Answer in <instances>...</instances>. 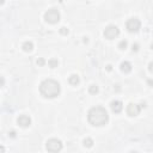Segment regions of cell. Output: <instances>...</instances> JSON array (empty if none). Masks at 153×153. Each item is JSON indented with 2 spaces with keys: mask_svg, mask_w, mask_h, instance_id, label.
Returning a JSON list of instances; mask_svg holds the SVG:
<instances>
[{
  "mask_svg": "<svg viewBox=\"0 0 153 153\" xmlns=\"http://www.w3.org/2000/svg\"><path fill=\"white\" fill-rule=\"evenodd\" d=\"M4 3H5V0H0V5H4Z\"/></svg>",
  "mask_w": 153,
  "mask_h": 153,
  "instance_id": "24",
  "label": "cell"
},
{
  "mask_svg": "<svg viewBox=\"0 0 153 153\" xmlns=\"http://www.w3.org/2000/svg\"><path fill=\"white\" fill-rule=\"evenodd\" d=\"M87 120L92 126H105L109 121L108 111L103 107H93L87 112Z\"/></svg>",
  "mask_w": 153,
  "mask_h": 153,
  "instance_id": "1",
  "label": "cell"
},
{
  "mask_svg": "<svg viewBox=\"0 0 153 153\" xmlns=\"http://www.w3.org/2000/svg\"><path fill=\"white\" fill-rule=\"evenodd\" d=\"M4 85H5V79H4V77L0 75V87L4 86Z\"/></svg>",
  "mask_w": 153,
  "mask_h": 153,
  "instance_id": "20",
  "label": "cell"
},
{
  "mask_svg": "<svg viewBox=\"0 0 153 153\" xmlns=\"http://www.w3.org/2000/svg\"><path fill=\"white\" fill-rule=\"evenodd\" d=\"M84 146L85 147H92L93 146V140L91 139V138H86L85 140H84Z\"/></svg>",
  "mask_w": 153,
  "mask_h": 153,
  "instance_id": "15",
  "label": "cell"
},
{
  "mask_svg": "<svg viewBox=\"0 0 153 153\" xmlns=\"http://www.w3.org/2000/svg\"><path fill=\"white\" fill-rule=\"evenodd\" d=\"M60 17H61L60 12H59V10H56V9H50V10H48L44 13V20L47 23H49V24H56V23H59Z\"/></svg>",
  "mask_w": 153,
  "mask_h": 153,
  "instance_id": "3",
  "label": "cell"
},
{
  "mask_svg": "<svg viewBox=\"0 0 153 153\" xmlns=\"http://www.w3.org/2000/svg\"><path fill=\"white\" fill-rule=\"evenodd\" d=\"M68 83L73 86H77L79 83H80V78L77 75V74H72L69 78H68Z\"/></svg>",
  "mask_w": 153,
  "mask_h": 153,
  "instance_id": "12",
  "label": "cell"
},
{
  "mask_svg": "<svg viewBox=\"0 0 153 153\" xmlns=\"http://www.w3.org/2000/svg\"><path fill=\"white\" fill-rule=\"evenodd\" d=\"M104 37L108 39H114L120 35V29L116 25H108L104 30Z\"/></svg>",
  "mask_w": 153,
  "mask_h": 153,
  "instance_id": "6",
  "label": "cell"
},
{
  "mask_svg": "<svg viewBox=\"0 0 153 153\" xmlns=\"http://www.w3.org/2000/svg\"><path fill=\"white\" fill-rule=\"evenodd\" d=\"M141 109H142L141 104L139 105V104H134V103H131V104H128V107H127V114L129 115L131 117L138 116V115H139V112L141 111Z\"/></svg>",
  "mask_w": 153,
  "mask_h": 153,
  "instance_id": "7",
  "label": "cell"
},
{
  "mask_svg": "<svg viewBox=\"0 0 153 153\" xmlns=\"http://www.w3.org/2000/svg\"><path fill=\"white\" fill-rule=\"evenodd\" d=\"M60 34H61V35H68V29L65 28V27L60 28Z\"/></svg>",
  "mask_w": 153,
  "mask_h": 153,
  "instance_id": "18",
  "label": "cell"
},
{
  "mask_svg": "<svg viewBox=\"0 0 153 153\" xmlns=\"http://www.w3.org/2000/svg\"><path fill=\"white\" fill-rule=\"evenodd\" d=\"M17 123L20 127H23V128H27V127H29L31 124V118L29 116H27V115H20L17 118Z\"/></svg>",
  "mask_w": 153,
  "mask_h": 153,
  "instance_id": "8",
  "label": "cell"
},
{
  "mask_svg": "<svg viewBox=\"0 0 153 153\" xmlns=\"http://www.w3.org/2000/svg\"><path fill=\"white\" fill-rule=\"evenodd\" d=\"M36 63H37L38 66H41V67H42V66H44V65H46V60H44L43 58H39V59H37Z\"/></svg>",
  "mask_w": 153,
  "mask_h": 153,
  "instance_id": "17",
  "label": "cell"
},
{
  "mask_svg": "<svg viewBox=\"0 0 153 153\" xmlns=\"http://www.w3.org/2000/svg\"><path fill=\"white\" fill-rule=\"evenodd\" d=\"M120 68H121V72H123V73H129V72H132V63L128 61H123L120 65Z\"/></svg>",
  "mask_w": 153,
  "mask_h": 153,
  "instance_id": "10",
  "label": "cell"
},
{
  "mask_svg": "<svg viewBox=\"0 0 153 153\" xmlns=\"http://www.w3.org/2000/svg\"><path fill=\"white\" fill-rule=\"evenodd\" d=\"M4 151H5V148L3 146H0V152H4Z\"/></svg>",
  "mask_w": 153,
  "mask_h": 153,
  "instance_id": "23",
  "label": "cell"
},
{
  "mask_svg": "<svg viewBox=\"0 0 153 153\" xmlns=\"http://www.w3.org/2000/svg\"><path fill=\"white\" fill-rule=\"evenodd\" d=\"M126 28L129 33H138L141 28V23L138 18H131L126 23Z\"/></svg>",
  "mask_w": 153,
  "mask_h": 153,
  "instance_id": "5",
  "label": "cell"
},
{
  "mask_svg": "<svg viewBox=\"0 0 153 153\" xmlns=\"http://www.w3.org/2000/svg\"><path fill=\"white\" fill-rule=\"evenodd\" d=\"M46 147H47V151H49V152H59L62 150V142L59 139L53 138L47 141Z\"/></svg>",
  "mask_w": 153,
  "mask_h": 153,
  "instance_id": "4",
  "label": "cell"
},
{
  "mask_svg": "<svg viewBox=\"0 0 153 153\" xmlns=\"http://www.w3.org/2000/svg\"><path fill=\"white\" fill-rule=\"evenodd\" d=\"M132 50H133V52H138V50H139V44H138V43L133 44V47H132Z\"/></svg>",
  "mask_w": 153,
  "mask_h": 153,
  "instance_id": "19",
  "label": "cell"
},
{
  "mask_svg": "<svg viewBox=\"0 0 153 153\" xmlns=\"http://www.w3.org/2000/svg\"><path fill=\"white\" fill-rule=\"evenodd\" d=\"M58 65H59V61L56 59H49V60H48V66H49L50 68L58 67Z\"/></svg>",
  "mask_w": 153,
  "mask_h": 153,
  "instance_id": "13",
  "label": "cell"
},
{
  "mask_svg": "<svg viewBox=\"0 0 153 153\" xmlns=\"http://www.w3.org/2000/svg\"><path fill=\"white\" fill-rule=\"evenodd\" d=\"M127 47H128V42L126 41V39H122V41H121V42L118 43V48H120L121 50H124Z\"/></svg>",
  "mask_w": 153,
  "mask_h": 153,
  "instance_id": "16",
  "label": "cell"
},
{
  "mask_svg": "<svg viewBox=\"0 0 153 153\" xmlns=\"http://www.w3.org/2000/svg\"><path fill=\"white\" fill-rule=\"evenodd\" d=\"M9 135L11 136V138H16V132H14V131H12V132H10V133H9Z\"/></svg>",
  "mask_w": 153,
  "mask_h": 153,
  "instance_id": "21",
  "label": "cell"
},
{
  "mask_svg": "<svg viewBox=\"0 0 153 153\" xmlns=\"http://www.w3.org/2000/svg\"><path fill=\"white\" fill-rule=\"evenodd\" d=\"M22 48H23L24 52H31V50L34 49V43L31 42V41H25L22 44Z\"/></svg>",
  "mask_w": 153,
  "mask_h": 153,
  "instance_id": "11",
  "label": "cell"
},
{
  "mask_svg": "<svg viewBox=\"0 0 153 153\" xmlns=\"http://www.w3.org/2000/svg\"><path fill=\"white\" fill-rule=\"evenodd\" d=\"M152 66H153V63L151 62V63H150V66H148V71H150V72H152Z\"/></svg>",
  "mask_w": 153,
  "mask_h": 153,
  "instance_id": "22",
  "label": "cell"
},
{
  "mask_svg": "<svg viewBox=\"0 0 153 153\" xmlns=\"http://www.w3.org/2000/svg\"><path fill=\"white\" fill-rule=\"evenodd\" d=\"M39 92L46 98H55L61 92L60 84L54 79H44L39 84Z\"/></svg>",
  "mask_w": 153,
  "mask_h": 153,
  "instance_id": "2",
  "label": "cell"
},
{
  "mask_svg": "<svg viewBox=\"0 0 153 153\" xmlns=\"http://www.w3.org/2000/svg\"><path fill=\"white\" fill-rule=\"evenodd\" d=\"M110 108L112 110V112H115V114H118V112L122 111L123 109V104L121 101H112L110 103Z\"/></svg>",
  "mask_w": 153,
  "mask_h": 153,
  "instance_id": "9",
  "label": "cell"
},
{
  "mask_svg": "<svg viewBox=\"0 0 153 153\" xmlns=\"http://www.w3.org/2000/svg\"><path fill=\"white\" fill-rule=\"evenodd\" d=\"M99 91V88L97 85H91L90 87H88V92H90L91 95H96V93H98Z\"/></svg>",
  "mask_w": 153,
  "mask_h": 153,
  "instance_id": "14",
  "label": "cell"
}]
</instances>
